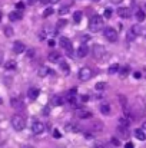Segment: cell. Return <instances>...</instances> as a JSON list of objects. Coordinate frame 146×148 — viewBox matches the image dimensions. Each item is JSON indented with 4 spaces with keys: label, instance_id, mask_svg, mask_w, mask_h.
I'll use <instances>...</instances> for the list:
<instances>
[{
    "label": "cell",
    "instance_id": "6da1fadb",
    "mask_svg": "<svg viewBox=\"0 0 146 148\" xmlns=\"http://www.w3.org/2000/svg\"><path fill=\"white\" fill-rule=\"evenodd\" d=\"M103 17L102 16H99V14H95V16H92L90 17V22H89V29H90V32H93V33H96V32H100L102 29H103Z\"/></svg>",
    "mask_w": 146,
    "mask_h": 148
},
{
    "label": "cell",
    "instance_id": "7a4b0ae2",
    "mask_svg": "<svg viewBox=\"0 0 146 148\" xmlns=\"http://www.w3.org/2000/svg\"><path fill=\"white\" fill-rule=\"evenodd\" d=\"M12 127L16 131H23L26 128V118L22 116V115H14L12 118Z\"/></svg>",
    "mask_w": 146,
    "mask_h": 148
},
{
    "label": "cell",
    "instance_id": "3957f363",
    "mask_svg": "<svg viewBox=\"0 0 146 148\" xmlns=\"http://www.w3.org/2000/svg\"><path fill=\"white\" fill-rule=\"evenodd\" d=\"M92 76H93V71H92L89 66H83V68L79 71V79H80L82 82L89 81Z\"/></svg>",
    "mask_w": 146,
    "mask_h": 148
},
{
    "label": "cell",
    "instance_id": "277c9868",
    "mask_svg": "<svg viewBox=\"0 0 146 148\" xmlns=\"http://www.w3.org/2000/svg\"><path fill=\"white\" fill-rule=\"evenodd\" d=\"M103 35L109 42H116L117 40V32L113 27H105L103 29Z\"/></svg>",
    "mask_w": 146,
    "mask_h": 148
},
{
    "label": "cell",
    "instance_id": "5b68a950",
    "mask_svg": "<svg viewBox=\"0 0 146 148\" xmlns=\"http://www.w3.org/2000/svg\"><path fill=\"white\" fill-rule=\"evenodd\" d=\"M45 124L43 122H40V121H35L33 124H32V132L35 134V135H40L42 132H45Z\"/></svg>",
    "mask_w": 146,
    "mask_h": 148
},
{
    "label": "cell",
    "instance_id": "8992f818",
    "mask_svg": "<svg viewBox=\"0 0 146 148\" xmlns=\"http://www.w3.org/2000/svg\"><path fill=\"white\" fill-rule=\"evenodd\" d=\"M92 53H93V56L96 59H103L106 56V49L103 46H100V45H95L93 49H92Z\"/></svg>",
    "mask_w": 146,
    "mask_h": 148
},
{
    "label": "cell",
    "instance_id": "52a82bcc",
    "mask_svg": "<svg viewBox=\"0 0 146 148\" xmlns=\"http://www.w3.org/2000/svg\"><path fill=\"white\" fill-rule=\"evenodd\" d=\"M60 46L66 50L67 53H72V49H73V48H72V42H70L67 38H65V36L60 38Z\"/></svg>",
    "mask_w": 146,
    "mask_h": 148
},
{
    "label": "cell",
    "instance_id": "ba28073f",
    "mask_svg": "<svg viewBox=\"0 0 146 148\" xmlns=\"http://www.w3.org/2000/svg\"><path fill=\"white\" fill-rule=\"evenodd\" d=\"M76 116L79 119H89V118H92V112L88 111V109H85V108H82V109H79L76 112Z\"/></svg>",
    "mask_w": 146,
    "mask_h": 148
},
{
    "label": "cell",
    "instance_id": "9c48e42d",
    "mask_svg": "<svg viewBox=\"0 0 146 148\" xmlns=\"http://www.w3.org/2000/svg\"><path fill=\"white\" fill-rule=\"evenodd\" d=\"M13 50H14V53H23L26 50V46H24V43L17 40V42L13 43Z\"/></svg>",
    "mask_w": 146,
    "mask_h": 148
},
{
    "label": "cell",
    "instance_id": "30bf717a",
    "mask_svg": "<svg viewBox=\"0 0 146 148\" xmlns=\"http://www.w3.org/2000/svg\"><path fill=\"white\" fill-rule=\"evenodd\" d=\"M117 14H119L120 17L128 19V17H130V10H129L128 7H119V9H117Z\"/></svg>",
    "mask_w": 146,
    "mask_h": 148
},
{
    "label": "cell",
    "instance_id": "8fae6325",
    "mask_svg": "<svg viewBox=\"0 0 146 148\" xmlns=\"http://www.w3.org/2000/svg\"><path fill=\"white\" fill-rule=\"evenodd\" d=\"M60 58H62V56H60V53L54 50V52H50V53H49V58H48V59L50 60V62L56 63V62H60Z\"/></svg>",
    "mask_w": 146,
    "mask_h": 148
},
{
    "label": "cell",
    "instance_id": "7c38bea8",
    "mask_svg": "<svg viewBox=\"0 0 146 148\" xmlns=\"http://www.w3.org/2000/svg\"><path fill=\"white\" fill-rule=\"evenodd\" d=\"M10 103H12V106H13V108H17V109H22V108L24 106L23 101H22L20 98H12Z\"/></svg>",
    "mask_w": 146,
    "mask_h": 148
},
{
    "label": "cell",
    "instance_id": "4fadbf2b",
    "mask_svg": "<svg viewBox=\"0 0 146 148\" xmlns=\"http://www.w3.org/2000/svg\"><path fill=\"white\" fill-rule=\"evenodd\" d=\"M23 17V14H22V12H10V14H9V19L12 20V22H16V20H20Z\"/></svg>",
    "mask_w": 146,
    "mask_h": 148
},
{
    "label": "cell",
    "instance_id": "5bb4252c",
    "mask_svg": "<svg viewBox=\"0 0 146 148\" xmlns=\"http://www.w3.org/2000/svg\"><path fill=\"white\" fill-rule=\"evenodd\" d=\"M88 53H89V49H88L86 45L79 46V49H77V56L79 58H85V56H88Z\"/></svg>",
    "mask_w": 146,
    "mask_h": 148
},
{
    "label": "cell",
    "instance_id": "9a60e30c",
    "mask_svg": "<svg viewBox=\"0 0 146 148\" xmlns=\"http://www.w3.org/2000/svg\"><path fill=\"white\" fill-rule=\"evenodd\" d=\"M50 102H52V105H54V106H60V105L65 103V99L62 98V97H53V98L50 99Z\"/></svg>",
    "mask_w": 146,
    "mask_h": 148
},
{
    "label": "cell",
    "instance_id": "2e32d148",
    "mask_svg": "<svg viewBox=\"0 0 146 148\" xmlns=\"http://www.w3.org/2000/svg\"><path fill=\"white\" fill-rule=\"evenodd\" d=\"M135 137H136L139 141H145L146 140L145 130H135Z\"/></svg>",
    "mask_w": 146,
    "mask_h": 148
},
{
    "label": "cell",
    "instance_id": "e0dca14e",
    "mask_svg": "<svg viewBox=\"0 0 146 148\" xmlns=\"http://www.w3.org/2000/svg\"><path fill=\"white\" fill-rule=\"evenodd\" d=\"M4 68H6L7 71H14V69L17 68V63H16V60H7V62L4 63Z\"/></svg>",
    "mask_w": 146,
    "mask_h": 148
},
{
    "label": "cell",
    "instance_id": "ac0fdd59",
    "mask_svg": "<svg viewBox=\"0 0 146 148\" xmlns=\"http://www.w3.org/2000/svg\"><path fill=\"white\" fill-rule=\"evenodd\" d=\"M50 72H52V71H50L49 68H46V66H40V68H39V71H37V75L43 78V76H48Z\"/></svg>",
    "mask_w": 146,
    "mask_h": 148
},
{
    "label": "cell",
    "instance_id": "d6986e66",
    "mask_svg": "<svg viewBox=\"0 0 146 148\" xmlns=\"http://www.w3.org/2000/svg\"><path fill=\"white\" fill-rule=\"evenodd\" d=\"M27 95H29V98L30 99H36L37 97H39V89H36V88H30L29 92H27Z\"/></svg>",
    "mask_w": 146,
    "mask_h": 148
},
{
    "label": "cell",
    "instance_id": "ffe728a7",
    "mask_svg": "<svg viewBox=\"0 0 146 148\" xmlns=\"http://www.w3.org/2000/svg\"><path fill=\"white\" fill-rule=\"evenodd\" d=\"M100 112L105 114V115H109L110 114V105L109 103H102L100 105Z\"/></svg>",
    "mask_w": 146,
    "mask_h": 148
},
{
    "label": "cell",
    "instance_id": "44dd1931",
    "mask_svg": "<svg viewBox=\"0 0 146 148\" xmlns=\"http://www.w3.org/2000/svg\"><path fill=\"white\" fill-rule=\"evenodd\" d=\"M119 124H120V127H129V124H130V119H129V116H122V118H119Z\"/></svg>",
    "mask_w": 146,
    "mask_h": 148
},
{
    "label": "cell",
    "instance_id": "7402d4cb",
    "mask_svg": "<svg viewBox=\"0 0 146 148\" xmlns=\"http://www.w3.org/2000/svg\"><path fill=\"white\" fill-rule=\"evenodd\" d=\"M60 69H62V71H63V73H66V75H69V72H70L69 65H67L66 62H63V60H60Z\"/></svg>",
    "mask_w": 146,
    "mask_h": 148
},
{
    "label": "cell",
    "instance_id": "603a6c76",
    "mask_svg": "<svg viewBox=\"0 0 146 148\" xmlns=\"http://www.w3.org/2000/svg\"><path fill=\"white\" fill-rule=\"evenodd\" d=\"M119 69H120V68H119V65H117V63H113V65H110V66H109V71H107V72H109L110 75H113V73H117V72H119Z\"/></svg>",
    "mask_w": 146,
    "mask_h": 148
},
{
    "label": "cell",
    "instance_id": "cb8c5ba5",
    "mask_svg": "<svg viewBox=\"0 0 146 148\" xmlns=\"http://www.w3.org/2000/svg\"><path fill=\"white\" fill-rule=\"evenodd\" d=\"M145 19H146L145 12H143V10H139V12L136 13V20H138V22H143Z\"/></svg>",
    "mask_w": 146,
    "mask_h": 148
},
{
    "label": "cell",
    "instance_id": "d4e9b609",
    "mask_svg": "<svg viewBox=\"0 0 146 148\" xmlns=\"http://www.w3.org/2000/svg\"><path fill=\"white\" fill-rule=\"evenodd\" d=\"M119 71H120L119 75H120L122 78H125V76H128V73H129V66H123V68H120Z\"/></svg>",
    "mask_w": 146,
    "mask_h": 148
},
{
    "label": "cell",
    "instance_id": "484cf974",
    "mask_svg": "<svg viewBox=\"0 0 146 148\" xmlns=\"http://www.w3.org/2000/svg\"><path fill=\"white\" fill-rule=\"evenodd\" d=\"M66 131H72V132H77L79 131V128L75 125V124H67L66 125Z\"/></svg>",
    "mask_w": 146,
    "mask_h": 148
},
{
    "label": "cell",
    "instance_id": "4316f807",
    "mask_svg": "<svg viewBox=\"0 0 146 148\" xmlns=\"http://www.w3.org/2000/svg\"><path fill=\"white\" fill-rule=\"evenodd\" d=\"M82 12H76L75 14H73V20H75V23H79L80 20H82Z\"/></svg>",
    "mask_w": 146,
    "mask_h": 148
},
{
    "label": "cell",
    "instance_id": "83f0119b",
    "mask_svg": "<svg viewBox=\"0 0 146 148\" xmlns=\"http://www.w3.org/2000/svg\"><path fill=\"white\" fill-rule=\"evenodd\" d=\"M4 35H6L7 38H12V36H13V29H12L10 26H6V27H4Z\"/></svg>",
    "mask_w": 146,
    "mask_h": 148
},
{
    "label": "cell",
    "instance_id": "f1b7e54d",
    "mask_svg": "<svg viewBox=\"0 0 146 148\" xmlns=\"http://www.w3.org/2000/svg\"><path fill=\"white\" fill-rule=\"evenodd\" d=\"M53 13H54V10H53L52 7H48V9L43 12V17H49V16H52Z\"/></svg>",
    "mask_w": 146,
    "mask_h": 148
},
{
    "label": "cell",
    "instance_id": "f546056e",
    "mask_svg": "<svg viewBox=\"0 0 146 148\" xmlns=\"http://www.w3.org/2000/svg\"><path fill=\"white\" fill-rule=\"evenodd\" d=\"M69 9H70L69 6H63V7L59 10V14H66V13H69Z\"/></svg>",
    "mask_w": 146,
    "mask_h": 148
},
{
    "label": "cell",
    "instance_id": "4dcf8cb0",
    "mask_svg": "<svg viewBox=\"0 0 146 148\" xmlns=\"http://www.w3.org/2000/svg\"><path fill=\"white\" fill-rule=\"evenodd\" d=\"M103 16H105L106 19H110V17H112V9H110V7H107V9L105 10V14H103Z\"/></svg>",
    "mask_w": 146,
    "mask_h": 148
},
{
    "label": "cell",
    "instance_id": "1f68e13d",
    "mask_svg": "<svg viewBox=\"0 0 146 148\" xmlns=\"http://www.w3.org/2000/svg\"><path fill=\"white\" fill-rule=\"evenodd\" d=\"M67 25V20H65V19H60L59 22H57V26L59 27H63V26H66Z\"/></svg>",
    "mask_w": 146,
    "mask_h": 148
},
{
    "label": "cell",
    "instance_id": "d6a6232c",
    "mask_svg": "<svg viewBox=\"0 0 146 148\" xmlns=\"http://www.w3.org/2000/svg\"><path fill=\"white\" fill-rule=\"evenodd\" d=\"M105 86H106V84H105V82H99V84H96V89H97V91L105 89Z\"/></svg>",
    "mask_w": 146,
    "mask_h": 148
},
{
    "label": "cell",
    "instance_id": "836d02e7",
    "mask_svg": "<svg viewBox=\"0 0 146 148\" xmlns=\"http://www.w3.org/2000/svg\"><path fill=\"white\" fill-rule=\"evenodd\" d=\"M16 9H17V10H23V9H24V4H23L22 1H19V3H16Z\"/></svg>",
    "mask_w": 146,
    "mask_h": 148
},
{
    "label": "cell",
    "instance_id": "e575fe53",
    "mask_svg": "<svg viewBox=\"0 0 146 148\" xmlns=\"http://www.w3.org/2000/svg\"><path fill=\"white\" fill-rule=\"evenodd\" d=\"M110 141H112V144H115V145H116V147H119V145H120V141H119V140H117V138H112V140H110Z\"/></svg>",
    "mask_w": 146,
    "mask_h": 148
},
{
    "label": "cell",
    "instance_id": "d590c367",
    "mask_svg": "<svg viewBox=\"0 0 146 148\" xmlns=\"http://www.w3.org/2000/svg\"><path fill=\"white\" fill-rule=\"evenodd\" d=\"M53 137H54V138H60V137H62V134H60L57 130H54V131H53Z\"/></svg>",
    "mask_w": 146,
    "mask_h": 148
},
{
    "label": "cell",
    "instance_id": "8d00e7d4",
    "mask_svg": "<svg viewBox=\"0 0 146 148\" xmlns=\"http://www.w3.org/2000/svg\"><path fill=\"white\" fill-rule=\"evenodd\" d=\"M119 99H120L122 105H123V106H126V98H123V95H119Z\"/></svg>",
    "mask_w": 146,
    "mask_h": 148
},
{
    "label": "cell",
    "instance_id": "74e56055",
    "mask_svg": "<svg viewBox=\"0 0 146 148\" xmlns=\"http://www.w3.org/2000/svg\"><path fill=\"white\" fill-rule=\"evenodd\" d=\"M141 76H142V73H141V72H133V78H135V79H139Z\"/></svg>",
    "mask_w": 146,
    "mask_h": 148
},
{
    "label": "cell",
    "instance_id": "f35d334b",
    "mask_svg": "<svg viewBox=\"0 0 146 148\" xmlns=\"http://www.w3.org/2000/svg\"><path fill=\"white\" fill-rule=\"evenodd\" d=\"M43 3H59V0H42Z\"/></svg>",
    "mask_w": 146,
    "mask_h": 148
},
{
    "label": "cell",
    "instance_id": "ab89813d",
    "mask_svg": "<svg viewBox=\"0 0 146 148\" xmlns=\"http://www.w3.org/2000/svg\"><path fill=\"white\" fill-rule=\"evenodd\" d=\"M48 43H49V46H50V48H53V46H54V40H53V39H50Z\"/></svg>",
    "mask_w": 146,
    "mask_h": 148
},
{
    "label": "cell",
    "instance_id": "60d3db41",
    "mask_svg": "<svg viewBox=\"0 0 146 148\" xmlns=\"http://www.w3.org/2000/svg\"><path fill=\"white\" fill-rule=\"evenodd\" d=\"M82 101H83V102L89 101V97H88V95H82Z\"/></svg>",
    "mask_w": 146,
    "mask_h": 148
},
{
    "label": "cell",
    "instance_id": "b9f144b4",
    "mask_svg": "<svg viewBox=\"0 0 146 148\" xmlns=\"http://www.w3.org/2000/svg\"><path fill=\"white\" fill-rule=\"evenodd\" d=\"M125 148H133V144L132 143H128V144H125Z\"/></svg>",
    "mask_w": 146,
    "mask_h": 148
},
{
    "label": "cell",
    "instance_id": "7bdbcfd3",
    "mask_svg": "<svg viewBox=\"0 0 146 148\" xmlns=\"http://www.w3.org/2000/svg\"><path fill=\"white\" fill-rule=\"evenodd\" d=\"M142 130H146V121L143 122V124H142Z\"/></svg>",
    "mask_w": 146,
    "mask_h": 148
},
{
    "label": "cell",
    "instance_id": "ee69618b",
    "mask_svg": "<svg viewBox=\"0 0 146 148\" xmlns=\"http://www.w3.org/2000/svg\"><path fill=\"white\" fill-rule=\"evenodd\" d=\"M1 17H3V14H1V12H0V20H1Z\"/></svg>",
    "mask_w": 146,
    "mask_h": 148
},
{
    "label": "cell",
    "instance_id": "f6af8a7d",
    "mask_svg": "<svg viewBox=\"0 0 146 148\" xmlns=\"http://www.w3.org/2000/svg\"><path fill=\"white\" fill-rule=\"evenodd\" d=\"M145 9H146V3H145Z\"/></svg>",
    "mask_w": 146,
    "mask_h": 148
},
{
    "label": "cell",
    "instance_id": "bcb514c9",
    "mask_svg": "<svg viewBox=\"0 0 146 148\" xmlns=\"http://www.w3.org/2000/svg\"><path fill=\"white\" fill-rule=\"evenodd\" d=\"M27 148H32V147H27Z\"/></svg>",
    "mask_w": 146,
    "mask_h": 148
}]
</instances>
